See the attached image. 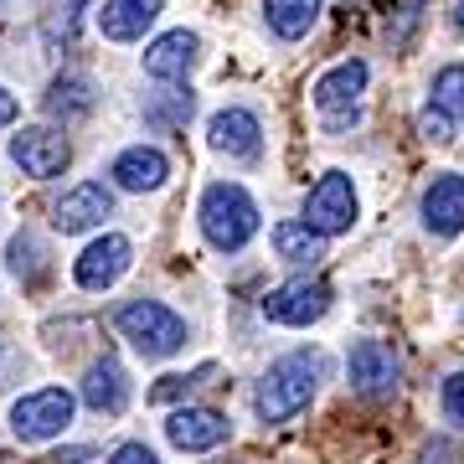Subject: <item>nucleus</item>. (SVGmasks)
I'll return each instance as SVG.
<instances>
[{"label":"nucleus","mask_w":464,"mask_h":464,"mask_svg":"<svg viewBox=\"0 0 464 464\" xmlns=\"http://www.w3.org/2000/svg\"><path fill=\"white\" fill-rule=\"evenodd\" d=\"M83 402L93 413H124V408H130V377H124V366H119L114 356H103V362L88 366Z\"/></svg>","instance_id":"15"},{"label":"nucleus","mask_w":464,"mask_h":464,"mask_svg":"<svg viewBox=\"0 0 464 464\" xmlns=\"http://www.w3.org/2000/svg\"><path fill=\"white\" fill-rule=\"evenodd\" d=\"M78 5H83V0H57V11H52V21H47L52 47H57V42H72V32H78Z\"/></svg>","instance_id":"25"},{"label":"nucleus","mask_w":464,"mask_h":464,"mask_svg":"<svg viewBox=\"0 0 464 464\" xmlns=\"http://www.w3.org/2000/svg\"><path fill=\"white\" fill-rule=\"evenodd\" d=\"M109 212H114V191L103 181H83L57 201V217L52 222H57V232H88V227H99Z\"/></svg>","instance_id":"12"},{"label":"nucleus","mask_w":464,"mask_h":464,"mask_svg":"<svg viewBox=\"0 0 464 464\" xmlns=\"http://www.w3.org/2000/svg\"><path fill=\"white\" fill-rule=\"evenodd\" d=\"M201 232H207V243L217 253L248 248V237L258 232V201L232 181L207 186V197H201Z\"/></svg>","instance_id":"2"},{"label":"nucleus","mask_w":464,"mask_h":464,"mask_svg":"<svg viewBox=\"0 0 464 464\" xmlns=\"http://www.w3.org/2000/svg\"><path fill=\"white\" fill-rule=\"evenodd\" d=\"M197 67V36L191 32H166L160 42H150L145 72L160 83H186V72Z\"/></svg>","instance_id":"14"},{"label":"nucleus","mask_w":464,"mask_h":464,"mask_svg":"<svg viewBox=\"0 0 464 464\" xmlns=\"http://www.w3.org/2000/svg\"><path fill=\"white\" fill-rule=\"evenodd\" d=\"M130 258H134L130 237L109 232V237H99V243H88V248L78 253V264H72V279L83 284V289H109V284H119V274L130 268Z\"/></svg>","instance_id":"9"},{"label":"nucleus","mask_w":464,"mask_h":464,"mask_svg":"<svg viewBox=\"0 0 464 464\" xmlns=\"http://www.w3.org/2000/svg\"><path fill=\"white\" fill-rule=\"evenodd\" d=\"M191 119V93H160V103L150 109V124H160V130H176Z\"/></svg>","instance_id":"23"},{"label":"nucleus","mask_w":464,"mask_h":464,"mask_svg":"<svg viewBox=\"0 0 464 464\" xmlns=\"http://www.w3.org/2000/svg\"><path fill=\"white\" fill-rule=\"evenodd\" d=\"M264 11H268V26H274L284 42H299V36L315 26L320 0H264Z\"/></svg>","instance_id":"20"},{"label":"nucleus","mask_w":464,"mask_h":464,"mask_svg":"<svg viewBox=\"0 0 464 464\" xmlns=\"http://www.w3.org/2000/svg\"><path fill=\"white\" fill-rule=\"evenodd\" d=\"M346 377L362 398H387L398 387V356H392V346H382V341H362V346H351Z\"/></svg>","instance_id":"8"},{"label":"nucleus","mask_w":464,"mask_h":464,"mask_svg":"<svg viewBox=\"0 0 464 464\" xmlns=\"http://www.w3.org/2000/svg\"><path fill=\"white\" fill-rule=\"evenodd\" d=\"M160 5L166 0H103L99 26L109 42H134V36H145L150 21L160 16Z\"/></svg>","instance_id":"16"},{"label":"nucleus","mask_w":464,"mask_h":464,"mask_svg":"<svg viewBox=\"0 0 464 464\" xmlns=\"http://www.w3.org/2000/svg\"><path fill=\"white\" fill-rule=\"evenodd\" d=\"M16 114H21L16 93H5V88H0V124H16Z\"/></svg>","instance_id":"30"},{"label":"nucleus","mask_w":464,"mask_h":464,"mask_svg":"<svg viewBox=\"0 0 464 464\" xmlns=\"http://www.w3.org/2000/svg\"><path fill=\"white\" fill-rule=\"evenodd\" d=\"M232 423L217 408H176V413L166 418V439L176 449H186V454H207V449L227 444Z\"/></svg>","instance_id":"7"},{"label":"nucleus","mask_w":464,"mask_h":464,"mask_svg":"<svg viewBox=\"0 0 464 464\" xmlns=\"http://www.w3.org/2000/svg\"><path fill=\"white\" fill-rule=\"evenodd\" d=\"M114 325L124 331V341L140 356H176L186 346V320L170 304H160V299H130L114 315Z\"/></svg>","instance_id":"3"},{"label":"nucleus","mask_w":464,"mask_h":464,"mask_svg":"<svg viewBox=\"0 0 464 464\" xmlns=\"http://www.w3.org/2000/svg\"><path fill=\"white\" fill-rule=\"evenodd\" d=\"M356 222V186L351 176L331 170V176H320L315 191L304 197V227L320 232V237H335V232H351Z\"/></svg>","instance_id":"5"},{"label":"nucleus","mask_w":464,"mask_h":464,"mask_svg":"<svg viewBox=\"0 0 464 464\" xmlns=\"http://www.w3.org/2000/svg\"><path fill=\"white\" fill-rule=\"evenodd\" d=\"M93 103H99V93H93V83L88 78H57V83L47 88V114L52 119H83L93 114Z\"/></svg>","instance_id":"19"},{"label":"nucleus","mask_w":464,"mask_h":464,"mask_svg":"<svg viewBox=\"0 0 464 464\" xmlns=\"http://www.w3.org/2000/svg\"><path fill=\"white\" fill-rule=\"evenodd\" d=\"M207 377H217V366H197L191 377H160V387H155L150 398H155V402H176V398H186V392H197Z\"/></svg>","instance_id":"24"},{"label":"nucleus","mask_w":464,"mask_h":464,"mask_svg":"<svg viewBox=\"0 0 464 464\" xmlns=\"http://www.w3.org/2000/svg\"><path fill=\"white\" fill-rule=\"evenodd\" d=\"M418 130L429 134L433 145H449V140H454V130H449V119H444V114H423V119H418Z\"/></svg>","instance_id":"29"},{"label":"nucleus","mask_w":464,"mask_h":464,"mask_svg":"<svg viewBox=\"0 0 464 464\" xmlns=\"http://www.w3.org/2000/svg\"><path fill=\"white\" fill-rule=\"evenodd\" d=\"M207 140H212V150H222L232 160H253L264 150V124H258L253 109H222L207 124Z\"/></svg>","instance_id":"11"},{"label":"nucleus","mask_w":464,"mask_h":464,"mask_svg":"<svg viewBox=\"0 0 464 464\" xmlns=\"http://www.w3.org/2000/svg\"><path fill=\"white\" fill-rule=\"evenodd\" d=\"M11 268H16L26 284L42 279V248H36L32 237H16V243H11Z\"/></svg>","instance_id":"26"},{"label":"nucleus","mask_w":464,"mask_h":464,"mask_svg":"<svg viewBox=\"0 0 464 464\" xmlns=\"http://www.w3.org/2000/svg\"><path fill=\"white\" fill-rule=\"evenodd\" d=\"M423 227L433 237H454L464 232V176H439L423 191Z\"/></svg>","instance_id":"13"},{"label":"nucleus","mask_w":464,"mask_h":464,"mask_svg":"<svg viewBox=\"0 0 464 464\" xmlns=\"http://www.w3.org/2000/svg\"><path fill=\"white\" fill-rule=\"evenodd\" d=\"M454 21H459V32H464V0H454Z\"/></svg>","instance_id":"31"},{"label":"nucleus","mask_w":464,"mask_h":464,"mask_svg":"<svg viewBox=\"0 0 464 464\" xmlns=\"http://www.w3.org/2000/svg\"><path fill=\"white\" fill-rule=\"evenodd\" d=\"M109 464H160V459H155V449H145V444H119L114 454H109Z\"/></svg>","instance_id":"28"},{"label":"nucleus","mask_w":464,"mask_h":464,"mask_svg":"<svg viewBox=\"0 0 464 464\" xmlns=\"http://www.w3.org/2000/svg\"><path fill=\"white\" fill-rule=\"evenodd\" d=\"M274 248H279V258L284 264H315L320 253H325V237H320V232H310L304 227V222H279V227H274Z\"/></svg>","instance_id":"21"},{"label":"nucleus","mask_w":464,"mask_h":464,"mask_svg":"<svg viewBox=\"0 0 464 464\" xmlns=\"http://www.w3.org/2000/svg\"><path fill=\"white\" fill-rule=\"evenodd\" d=\"M331 310V284L325 279H289L264 295V315L274 325H310Z\"/></svg>","instance_id":"6"},{"label":"nucleus","mask_w":464,"mask_h":464,"mask_svg":"<svg viewBox=\"0 0 464 464\" xmlns=\"http://www.w3.org/2000/svg\"><path fill=\"white\" fill-rule=\"evenodd\" d=\"M444 418L464 429V372H454V377L444 382Z\"/></svg>","instance_id":"27"},{"label":"nucleus","mask_w":464,"mask_h":464,"mask_svg":"<svg viewBox=\"0 0 464 464\" xmlns=\"http://www.w3.org/2000/svg\"><path fill=\"white\" fill-rule=\"evenodd\" d=\"M67 140L57 130H21L16 140H11V160H16L26 176H36V181H47V176H63L67 166Z\"/></svg>","instance_id":"10"},{"label":"nucleus","mask_w":464,"mask_h":464,"mask_svg":"<svg viewBox=\"0 0 464 464\" xmlns=\"http://www.w3.org/2000/svg\"><path fill=\"white\" fill-rule=\"evenodd\" d=\"M362 88H366V63H341L315 83V103L325 114H335V109H351L362 99Z\"/></svg>","instance_id":"18"},{"label":"nucleus","mask_w":464,"mask_h":464,"mask_svg":"<svg viewBox=\"0 0 464 464\" xmlns=\"http://www.w3.org/2000/svg\"><path fill=\"white\" fill-rule=\"evenodd\" d=\"M67 423H72V392L67 387H42V392H32L11 408V433L21 444H47Z\"/></svg>","instance_id":"4"},{"label":"nucleus","mask_w":464,"mask_h":464,"mask_svg":"<svg viewBox=\"0 0 464 464\" xmlns=\"http://www.w3.org/2000/svg\"><path fill=\"white\" fill-rule=\"evenodd\" d=\"M315 377H320V362L315 356H304V351L274 362L264 372V382H258V398H253L258 418H264V423H289L299 408H310V398H315Z\"/></svg>","instance_id":"1"},{"label":"nucleus","mask_w":464,"mask_h":464,"mask_svg":"<svg viewBox=\"0 0 464 464\" xmlns=\"http://www.w3.org/2000/svg\"><path fill=\"white\" fill-rule=\"evenodd\" d=\"M166 170H170V166H166V155H160V150L130 145V150L114 160V170H109V176H114L124 191H155V186H166Z\"/></svg>","instance_id":"17"},{"label":"nucleus","mask_w":464,"mask_h":464,"mask_svg":"<svg viewBox=\"0 0 464 464\" xmlns=\"http://www.w3.org/2000/svg\"><path fill=\"white\" fill-rule=\"evenodd\" d=\"M433 109L444 119H464V63H449L433 78Z\"/></svg>","instance_id":"22"}]
</instances>
